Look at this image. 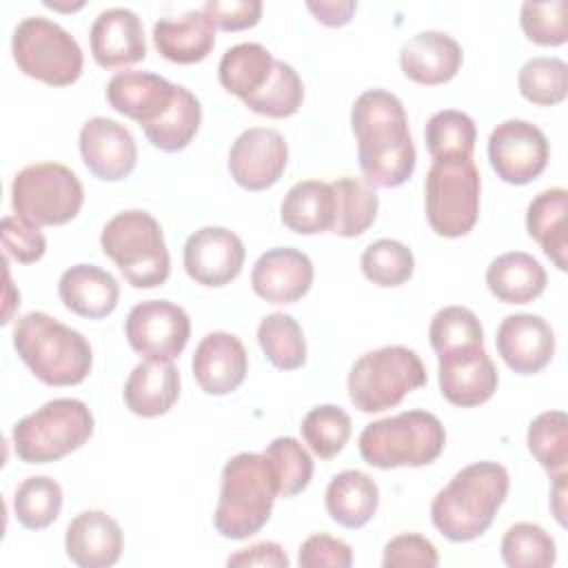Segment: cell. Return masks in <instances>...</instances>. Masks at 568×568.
<instances>
[{"label": "cell", "mask_w": 568, "mask_h": 568, "mask_svg": "<svg viewBox=\"0 0 568 568\" xmlns=\"http://www.w3.org/2000/svg\"><path fill=\"white\" fill-rule=\"evenodd\" d=\"M288 146L280 131L251 126L242 131L229 151L231 178L246 191L271 189L284 173Z\"/></svg>", "instance_id": "5bb4252c"}, {"label": "cell", "mask_w": 568, "mask_h": 568, "mask_svg": "<svg viewBox=\"0 0 568 568\" xmlns=\"http://www.w3.org/2000/svg\"><path fill=\"white\" fill-rule=\"evenodd\" d=\"M178 84L151 71H118L106 84L109 104L146 126L155 122L173 102Z\"/></svg>", "instance_id": "7402d4cb"}, {"label": "cell", "mask_w": 568, "mask_h": 568, "mask_svg": "<svg viewBox=\"0 0 568 568\" xmlns=\"http://www.w3.org/2000/svg\"><path fill=\"white\" fill-rule=\"evenodd\" d=\"M93 435V415L82 399L58 397L16 422L11 442L27 464H49L78 450Z\"/></svg>", "instance_id": "52a82bcc"}, {"label": "cell", "mask_w": 568, "mask_h": 568, "mask_svg": "<svg viewBox=\"0 0 568 568\" xmlns=\"http://www.w3.org/2000/svg\"><path fill=\"white\" fill-rule=\"evenodd\" d=\"M124 335L135 353L149 359H175L191 337V320L182 306L169 300L135 304L124 322Z\"/></svg>", "instance_id": "7c38bea8"}, {"label": "cell", "mask_w": 568, "mask_h": 568, "mask_svg": "<svg viewBox=\"0 0 568 568\" xmlns=\"http://www.w3.org/2000/svg\"><path fill=\"white\" fill-rule=\"evenodd\" d=\"M439 390L446 402L473 408L488 402L497 390V368L484 346H464L437 355Z\"/></svg>", "instance_id": "2e32d148"}, {"label": "cell", "mask_w": 568, "mask_h": 568, "mask_svg": "<svg viewBox=\"0 0 568 568\" xmlns=\"http://www.w3.org/2000/svg\"><path fill=\"white\" fill-rule=\"evenodd\" d=\"M335 197V217L331 231L342 237L362 235L377 217L379 197L371 184L359 178H339L331 182Z\"/></svg>", "instance_id": "836d02e7"}, {"label": "cell", "mask_w": 568, "mask_h": 568, "mask_svg": "<svg viewBox=\"0 0 568 568\" xmlns=\"http://www.w3.org/2000/svg\"><path fill=\"white\" fill-rule=\"evenodd\" d=\"M311 284L313 262L293 246L268 248L257 257L251 271L255 295L271 304H293L308 293Z\"/></svg>", "instance_id": "d6986e66"}, {"label": "cell", "mask_w": 568, "mask_h": 568, "mask_svg": "<svg viewBox=\"0 0 568 568\" xmlns=\"http://www.w3.org/2000/svg\"><path fill=\"white\" fill-rule=\"evenodd\" d=\"M548 140L539 126L526 120H506L490 131L488 160L508 184H528L548 164Z\"/></svg>", "instance_id": "4fadbf2b"}, {"label": "cell", "mask_w": 568, "mask_h": 568, "mask_svg": "<svg viewBox=\"0 0 568 568\" xmlns=\"http://www.w3.org/2000/svg\"><path fill=\"white\" fill-rule=\"evenodd\" d=\"M202 11L211 20L215 29L224 31H244L260 22L262 18V2L260 0H209L202 4Z\"/></svg>", "instance_id": "f907efd6"}, {"label": "cell", "mask_w": 568, "mask_h": 568, "mask_svg": "<svg viewBox=\"0 0 568 568\" xmlns=\"http://www.w3.org/2000/svg\"><path fill=\"white\" fill-rule=\"evenodd\" d=\"M528 450L550 475L566 470L568 417L564 410H546L530 422Z\"/></svg>", "instance_id": "b9f144b4"}, {"label": "cell", "mask_w": 568, "mask_h": 568, "mask_svg": "<svg viewBox=\"0 0 568 568\" xmlns=\"http://www.w3.org/2000/svg\"><path fill=\"white\" fill-rule=\"evenodd\" d=\"M273 64L275 58L266 47L260 42H240L222 55L217 78L229 93L246 100L266 84L273 73Z\"/></svg>", "instance_id": "1f68e13d"}, {"label": "cell", "mask_w": 568, "mask_h": 568, "mask_svg": "<svg viewBox=\"0 0 568 568\" xmlns=\"http://www.w3.org/2000/svg\"><path fill=\"white\" fill-rule=\"evenodd\" d=\"M200 122H202L200 100L186 87L178 84L171 106L155 122L142 126V131L155 149L175 153L191 144V140L200 129Z\"/></svg>", "instance_id": "d6a6232c"}, {"label": "cell", "mask_w": 568, "mask_h": 568, "mask_svg": "<svg viewBox=\"0 0 568 568\" xmlns=\"http://www.w3.org/2000/svg\"><path fill=\"white\" fill-rule=\"evenodd\" d=\"M351 417L344 408L335 404H322L304 415L300 428L308 448L317 457L331 459L346 446L351 437Z\"/></svg>", "instance_id": "60d3db41"}, {"label": "cell", "mask_w": 568, "mask_h": 568, "mask_svg": "<svg viewBox=\"0 0 568 568\" xmlns=\"http://www.w3.org/2000/svg\"><path fill=\"white\" fill-rule=\"evenodd\" d=\"M415 271L413 251L390 237L371 242L362 253V273L377 286L390 288L410 280Z\"/></svg>", "instance_id": "7bdbcfd3"}, {"label": "cell", "mask_w": 568, "mask_h": 568, "mask_svg": "<svg viewBox=\"0 0 568 568\" xmlns=\"http://www.w3.org/2000/svg\"><path fill=\"white\" fill-rule=\"evenodd\" d=\"M566 0L550 2H524L519 22L528 40L541 47H559L568 40L566 27Z\"/></svg>", "instance_id": "bcb514c9"}, {"label": "cell", "mask_w": 568, "mask_h": 568, "mask_svg": "<svg viewBox=\"0 0 568 568\" xmlns=\"http://www.w3.org/2000/svg\"><path fill=\"white\" fill-rule=\"evenodd\" d=\"M264 457L277 477L280 497H293L311 484L313 459L295 437H275L266 446Z\"/></svg>", "instance_id": "f6af8a7d"}, {"label": "cell", "mask_w": 568, "mask_h": 568, "mask_svg": "<svg viewBox=\"0 0 568 568\" xmlns=\"http://www.w3.org/2000/svg\"><path fill=\"white\" fill-rule=\"evenodd\" d=\"M302 100H304L302 78L288 62L275 60L273 73L266 80V84L257 93L248 95L242 102H244V106H248L251 111H255L260 115L288 118V115L297 113V109L302 106Z\"/></svg>", "instance_id": "74e56055"}, {"label": "cell", "mask_w": 568, "mask_h": 568, "mask_svg": "<svg viewBox=\"0 0 568 568\" xmlns=\"http://www.w3.org/2000/svg\"><path fill=\"white\" fill-rule=\"evenodd\" d=\"M80 153L87 169L104 182L124 180L138 162V146L131 131L104 115H95L82 124Z\"/></svg>", "instance_id": "e0dca14e"}, {"label": "cell", "mask_w": 568, "mask_h": 568, "mask_svg": "<svg viewBox=\"0 0 568 568\" xmlns=\"http://www.w3.org/2000/svg\"><path fill=\"white\" fill-rule=\"evenodd\" d=\"M426 217L442 237H462L479 217V169L470 160H433L426 173Z\"/></svg>", "instance_id": "8fae6325"}, {"label": "cell", "mask_w": 568, "mask_h": 568, "mask_svg": "<svg viewBox=\"0 0 568 568\" xmlns=\"http://www.w3.org/2000/svg\"><path fill=\"white\" fill-rule=\"evenodd\" d=\"M91 53L104 69L135 64L146 55L142 20L124 7H111L98 13L89 31Z\"/></svg>", "instance_id": "44dd1931"}, {"label": "cell", "mask_w": 568, "mask_h": 568, "mask_svg": "<svg viewBox=\"0 0 568 568\" xmlns=\"http://www.w3.org/2000/svg\"><path fill=\"white\" fill-rule=\"evenodd\" d=\"M501 559L508 568H548L557 559L555 539L537 524H513L501 539Z\"/></svg>", "instance_id": "f35d334b"}, {"label": "cell", "mask_w": 568, "mask_h": 568, "mask_svg": "<svg viewBox=\"0 0 568 568\" xmlns=\"http://www.w3.org/2000/svg\"><path fill=\"white\" fill-rule=\"evenodd\" d=\"M257 342L280 371H295L306 362V339L293 315L271 313L257 326Z\"/></svg>", "instance_id": "d590c367"}, {"label": "cell", "mask_w": 568, "mask_h": 568, "mask_svg": "<svg viewBox=\"0 0 568 568\" xmlns=\"http://www.w3.org/2000/svg\"><path fill=\"white\" fill-rule=\"evenodd\" d=\"M58 293L71 313L89 320L111 315L120 300L118 280L95 264H75L67 268L60 275Z\"/></svg>", "instance_id": "484cf974"}, {"label": "cell", "mask_w": 568, "mask_h": 568, "mask_svg": "<svg viewBox=\"0 0 568 568\" xmlns=\"http://www.w3.org/2000/svg\"><path fill=\"white\" fill-rule=\"evenodd\" d=\"M280 215L284 226L300 235L331 231L335 217V197L331 184L320 180L293 184L282 200Z\"/></svg>", "instance_id": "4dcf8cb0"}, {"label": "cell", "mask_w": 568, "mask_h": 568, "mask_svg": "<svg viewBox=\"0 0 568 568\" xmlns=\"http://www.w3.org/2000/svg\"><path fill=\"white\" fill-rule=\"evenodd\" d=\"M351 126L366 184L395 189L413 175L417 151L404 104L395 93L384 89L364 91L351 109Z\"/></svg>", "instance_id": "6da1fadb"}, {"label": "cell", "mask_w": 568, "mask_h": 568, "mask_svg": "<svg viewBox=\"0 0 568 568\" xmlns=\"http://www.w3.org/2000/svg\"><path fill=\"white\" fill-rule=\"evenodd\" d=\"M308 11L326 27H342L351 22L357 2L353 0H320V2H306Z\"/></svg>", "instance_id": "f5cc1de1"}, {"label": "cell", "mask_w": 568, "mask_h": 568, "mask_svg": "<svg viewBox=\"0 0 568 568\" xmlns=\"http://www.w3.org/2000/svg\"><path fill=\"white\" fill-rule=\"evenodd\" d=\"M191 368L204 393L229 395L244 382L248 371V355L237 335L213 331L197 344Z\"/></svg>", "instance_id": "ffe728a7"}, {"label": "cell", "mask_w": 568, "mask_h": 568, "mask_svg": "<svg viewBox=\"0 0 568 568\" xmlns=\"http://www.w3.org/2000/svg\"><path fill=\"white\" fill-rule=\"evenodd\" d=\"M153 44L166 60L193 64L211 53L215 44V27L202 9L160 18L153 24Z\"/></svg>", "instance_id": "4316f807"}, {"label": "cell", "mask_w": 568, "mask_h": 568, "mask_svg": "<svg viewBox=\"0 0 568 568\" xmlns=\"http://www.w3.org/2000/svg\"><path fill=\"white\" fill-rule=\"evenodd\" d=\"M277 495V477L264 453L231 457L222 470V488L213 515L215 530L237 541L253 537L266 526Z\"/></svg>", "instance_id": "277c9868"}, {"label": "cell", "mask_w": 568, "mask_h": 568, "mask_svg": "<svg viewBox=\"0 0 568 568\" xmlns=\"http://www.w3.org/2000/svg\"><path fill=\"white\" fill-rule=\"evenodd\" d=\"M124 404L138 417H160L180 397V373L169 359L144 357L124 384Z\"/></svg>", "instance_id": "d4e9b609"}, {"label": "cell", "mask_w": 568, "mask_h": 568, "mask_svg": "<svg viewBox=\"0 0 568 568\" xmlns=\"http://www.w3.org/2000/svg\"><path fill=\"white\" fill-rule=\"evenodd\" d=\"M229 566H268V568H286L288 557L277 541H257L248 548H240L226 559Z\"/></svg>", "instance_id": "816d5d0a"}, {"label": "cell", "mask_w": 568, "mask_h": 568, "mask_svg": "<svg viewBox=\"0 0 568 568\" xmlns=\"http://www.w3.org/2000/svg\"><path fill=\"white\" fill-rule=\"evenodd\" d=\"M519 93L539 106H552L564 102L568 93V67L559 58L537 55L524 62L517 75Z\"/></svg>", "instance_id": "ab89813d"}, {"label": "cell", "mask_w": 568, "mask_h": 568, "mask_svg": "<svg viewBox=\"0 0 568 568\" xmlns=\"http://www.w3.org/2000/svg\"><path fill=\"white\" fill-rule=\"evenodd\" d=\"M124 537L120 524L104 510L75 515L64 532L67 557L80 568H106L122 555Z\"/></svg>", "instance_id": "603a6c76"}, {"label": "cell", "mask_w": 568, "mask_h": 568, "mask_svg": "<svg viewBox=\"0 0 568 568\" xmlns=\"http://www.w3.org/2000/svg\"><path fill=\"white\" fill-rule=\"evenodd\" d=\"M326 510L344 528L366 526L379 504L377 484L362 470H342L326 486Z\"/></svg>", "instance_id": "f546056e"}, {"label": "cell", "mask_w": 568, "mask_h": 568, "mask_svg": "<svg viewBox=\"0 0 568 568\" xmlns=\"http://www.w3.org/2000/svg\"><path fill=\"white\" fill-rule=\"evenodd\" d=\"M552 490H550V508L561 526H566V470L552 475Z\"/></svg>", "instance_id": "db71d44e"}, {"label": "cell", "mask_w": 568, "mask_h": 568, "mask_svg": "<svg viewBox=\"0 0 568 568\" xmlns=\"http://www.w3.org/2000/svg\"><path fill=\"white\" fill-rule=\"evenodd\" d=\"M495 346L510 371L532 375L550 364L555 355V333L541 315L515 313L501 320Z\"/></svg>", "instance_id": "ac0fdd59"}, {"label": "cell", "mask_w": 568, "mask_h": 568, "mask_svg": "<svg viewBox=\"0 0 568 568\" xmlns=\"http://www.w3.org/2000/svg\"><path fill=\"white\" fill-rule=\"evenodd\" d=\"M246 248L242 240L224 226H202L184 242V268L202 286H224L244 266Z\"/></svg>", "instance_id": "9a60e30c"}, {"label": "cell", "mask_w": 568, "mask_h": 568, "mask_svg": "<svg viewBox=\"0 0 568 568\" xmlns=\"http://www.w3.org/2000/svg\"><path fill=\"white\" fill-rule=\"evenodd\" d=\"M437 564H439L437 548L422 535L404 532L393 537L384 546V557H382L384 568H406V566L433 568Z\"/></svg>", "instance_id": "c3c4849f"}, {"label": "cell", "mask_w": 568, "mask_h": 568, "mask_svg": "<svg viewBox=\"0 0 568 568\" xmlns=\"http://www.w3.org/2000/svg\"><path fill=\"white\" fill-rule=\"evenodd\" d=\"M297 564L302 568H348L353 564V548L337 537L320 532L300 546Z\"/></svg>", "instance_id": "681fc988"}, {"label": "cell", "mask_w": 568, "mask_h": 568, "mask_svg": "<svg viewBox=\"0 0 568 568\" xmlns=\"http://www.w3.org/2000/svg\"><path fill=\"white\" fill-rule=\"evenodd\" d=\"M510 488L508 470L497 462H475L435 495L430 504L433 526L450 541H473L481 537Z\"/></svg>", "instance_id": "7a4b0ae2"}, {"label": "cell", "mask_w": 568, "mask_h": 568, "mask_svg": "<svg viewBox=\"0 0 568 568\" xmlns=\"http://www.w3.org/2000/svg\"><path fill=\"white\" fill-rule=\"evenodd\" d=\"M459 42L444 31H422L404 42L399 67L417 84L435 87L453 80L462 67Z\"/></svg>", "instance_id": "cb8c5ba5"}, {"label": "cell", "mask_w": 568, "mask_h": 568, "mask_svg": "<svg viewBox=\"0 0 568 568\" xmlns=\"http://www.w3.org/2000/svg\"><path fill=\"white\" fill-rule=\"evenodd\" d=\"M62 510V488L55 479L36 475L18 484L13 495V515L20 526L42 530L51 526Z\"/></svg>", "instance_id": "8d00e7d4"}, {"label": "cell", "mask_w": 568, "mask_h": 568, "mask_svg": "<svg viewBox=\"0 0 568 568\" xmlns=\"http://www.w3.org/2000/svg\"><path fill=\"white\" fill-rule=\"evenodd\" d=\"M544 266L524 251H510L495 257L486 268L488 291L506 304H528L546 288Z\"/></svg>", "instance_id": "f1b7e54d"}, {"label": "cell", "mask_w": 568, "mask_h": 568, "mask_svg": "<svg viewBox=\"0 0 568 568\" xmlns=\"http://www.w3.org/2000/svg\"><path fill=\"white\" fill-rule=\"evenodd\" d=\"M100 246L135 288L162 286L171 271V257L160 222L140 209L111 217L100 235Z\"/></svg>", "instance_id": "5b68a950"}, {"label": "cell", "mask_w": 568, "mask_h": 568, "mask_svg": "<svg viewBox=\"0 0 568 568\" xmlns=\"http://www.w3.org/2000/svg\"><path fill=\"white\" fill-rule=\"evenodd\" d=\"M419 355L406 346H382L364 353L348 373V399L362 413L397 406L410 390L426 384Z\"/></svg>", "instance_id": "ba28073f"}, {"label": "cell", "mask_w": 568, "mask_h": 568, "mask_svg": "<svg viewBox=\"0 0 568 568\" xmlns=\"http://www.w3.org/2000/svg\"><path fill=\"white\" fill-rule=\"evenodd\" d=\"M446 446L442 422L428 410H404L368 424L359 435V455L366 464L390 470L399 466H426Z\"/></svg>", "instance_id": "8992f818"}, {"label": "cell", "mask_w": 568, "mask_h": 568, "mask_svg": "<svg viewBox=\"0 0 568 568\" xmlns=\"http://www.w3.org/2000/svg\"><path fill=\"white\" fill-rule=\"evenodd\" d=\"M426 146L433 160H470L477 140V126L464 111H437L424 129Z\"/></svg>", "instance_id": "e575fe53"}, {"label": "cell", "mask_w": 568, "mask_h": 568, "mask_svg": "<svg viewBox=\"0 0 568 568\" xmlns=\"http://www.w3.org/2000/svg\"><path fill=\"white\" fill-rule=\"evenodd\" d=\"M47 7L51 9H60V11H73V9H80L84 2H78V4H60V2H44Z\"/></svg>", "instance_id": "11a10c76"}, {"label": "cell", "mask_w": 568, "mask_h": 568, "mask_svg": "<svg viewBox=\"0 0 568 568\" xmlns=\"http://www.w3.org/2000/svg\"><path fill=\"white\" fill-rule=\"evenodd\" d=\"M11 51L18 69L51 87L73 84L82 75V49L78 40L58 22L29 16L18 22Z\"/></svg>", "instance_id": "9c48e42d"}, {"label": "cell", "mask_w": 568, "mask_h": 568, "mask_svg": "<svg viewBox=\"0 0 568 568\" xmlns=\"http://www.w3.org/2000/svg\"><path fill=\"white\" fill-rule=\"evenodd\" d=\"M568 191L564 186H552L535 195L526 211L528 235L544 248L559 271H566L568 253Z\"/></svg>", "instance_id": "83f0119b"}, {"label": "cell", "mask_w": 568, "mask_h": 568, "mask_svg": "<svg viewBox=\"0 0 568 568\" xmlns=\"http://www.w3.org/2000/svg\"><path fill=\"white\" fill-rule=\"evenodd\" d=\"M2 246L16 262L31 264L44 255L47 240L40 226H33L18 215H7L2 217Z\"/></svg>", "instance_id": "7dc6e473"}, {"label": "cell", "mask_w": 568, "mask_h": 568, "mask_svg": "<svg viewBox=\"0 0 568 568\" xmlns=\"http://www.w3.org/2000/svg\"><path fill=\"white\" fill-rule=\"evenodd\" d=\"M84 202L78 175L58 162L29 164L11 182V206L33 226H60L73 220Z\"/></svg>", "instance_id": "30bf717a"}, {"label": "cell", "mask_w": 568, "mask_h": 568, "mask_svg": "<svg viewBox=\"0 0 568 568\" xmlns=\"http://www.w3.org/2000/svg\"><path fill=\"white\" fill-rule=\"evenodd\" d=\"M13 346L29 371L47 386L82 384L93 366L87 337L42 311H31L16 322Z\"/></svg>", "instance_id": "3957f363"}, {"label": "cell", "mask_w": 568, "mask_h": 568, "mask_svg": "<svg viewBox=\"0 0 568 568\" xmlns=\"http://www.w3.org/2000/svg\"><path fill=\"white\" fill-rule=\"evenodd\" d=\"M428 339L433 351L444 355L464 346H484V328L470 308L444 306L430 320Z\"/></svg>", "instance_id": "ee69618b"}]
</instances>
